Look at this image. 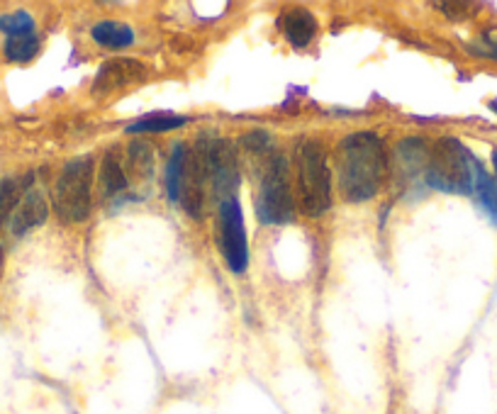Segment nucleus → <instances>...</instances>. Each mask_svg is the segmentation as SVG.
Masks as SVG:
<instances>
[{"mask_svg": "<svg viewBox=\"0 0 497 414\" xmlns=\"http://www.w3.org/2000/svg\"><path fill=\"white\" fill-rule=\"evenodd\" d=\"M388 173L385 144L373 132H356L337 146V183L346 202H368L383 188Z\"/></svg>", "mask_w": 497, "mask_h": 414, "instance_id": "nucleus-1", "label": "nucleus"}, {"mask_svg": "<svg viewBox=\"0 0 497 414\" xmlns=\"http://www.w3.org/2000/svg\"><path fill=\"white\" fill-rule=\"evenodd\" d=\"M475 169H478V159L461 144L459 139H439L434 149L429 152L424 185L434 191L473 195Z\"/></svg>", "mask_w": 497, "mask_h": 414, "instance_id": "nucleus-2", "label": "nucleus"}, {"mask_svg": "<svg viewBox=\"0 0 497 414\" xmlns=\"http://www.w3.org/2000/svg\"><path fill=\"white\" fill-rule=\"evenodd\" d=\"M298 166V202L307 217H322L332 207V173L320 142L305 139L295 153Z\"/></svg>", "mask_w": 497, "mask_h": 414, "instance_id": "nucleus-3", "label": "nucleus"}, {"mask_svg": "<svg viewBox=\"0 0 497 414\" xmlns=\"http://www.w3.org/2000/svg\"><path fill=\"white\" fill-rule=\"evenodd\" d=\"M93 171H95V159L81 156V159L66 163V169L62 171V176L54 185V210L64 222H85L91 215Z\"/></svg>", "mask_w": 497, "mask_h": 414, "instance_id": "nucleus-4", "label": "nucleus"}, {"mask_svg": "<svg viewBox=\"0 0 497 414\" xmlns=\"http://www.w3.org/2000/svg\"><path fill=\"white\" fill-rule=\"evenodd\" d=\"M295 215L291 192L288 162L281 152H273L266 159L261 173L259 192H256V217L261 224H288Z\"/></svg>", "mask_w": 497, "mask_h": 414, "instance_id": "nucleus-5", "label": "nucleus"}, {"mask_svg": "<svg viewBox=\"0 0 497 414\" xmlns=\"http://www.w3.org/2000/svg\"><path fill=\"white\" fill-rule=\"evenodd\" d=\"M207 191H210V173H207V137H200L191 152L185 153L184 181H181V200L185 215L203 220L207 212Z\"/></svg>", "mask_w": 497, "mask_h": 414, "instance_id": "nucleus-6", "label": "nucleus"}, {"mask_svg": "<svg viewBox=\"0 0 497 414\" xmlns=\"http://www.w3.org/2000/svg\"><path fill=\"white\" fill-rule=\"evenodd\" d=\"M220 251L232 273H244L249 266V244L237 195L220 202Z\"/></svg>", "mask_w": 497, "mask_h": 414, "instance_id": "nucleus-7", "label": "nucleus"}, {"mask_svg": "<svg viewBox=\"0 0 497 414\" xmlns=\"http://www.w3.org/2000/svg\"><path fill=\"white\" fill-rule=\"evenodd\" d=\"M207 173L214 198L220 202L234 198L239 188V162L234 146L227 139H207Z\"/></svg>", "mask_w": 497, "mask_h": 414, "instance_id": "nucleus-8", "label": "nucleus"}, {"mask_svg": "<svg viewBox=\"0 0 497 414\" xmlns=\"http://www.w3.org/2000/svg\"><path fill=\"white\" fill-rule=\"evenodd\" d=\"M146 66L137 59H127V56H120V59H110L98 69V76L93 81V91L95 93H110L120 91L124 85L139 84L146 78Z\"/></svg>", "mask_w": 497, "mask_h": 414, "instance_id": "nucleus-9", "label": "nucleus"}, {"mask_svg": "<svg viewBox=\"0 0 497 414\" xmlns=\"http://www.w3.org/2000/svg\"><path fill=\"white\" fill-rule=\"evenodd\" d=\"M429 149L427 142L413 137L400 142L398 149H395V176L400 181H417L422 178L424 181V173H427V163H429Z\"/></svg>", "mask_w": 497, "mask_h": 414, "instance_id": "nucleus-10", "label": "nucleus"}, {"mask_svg": "<svg viewBox=\"0 0 497 414\" xmlns=\"http://www.w3.org/2000/svg\"><path fill=\"white\" fill-rule=\"evenodd\" d=\"M46 217H49V205H46L45 195L37 188H27L20 205L10 217V232L15 237H23L27 232L37 230L39 224H45Z\"/></svg>", "mask_w": 497, "mask_h": 414, "instance_id": "nucleus-11", "label": "nucleus"}, {"mask_svg": "<svg viewBox=\"0 0 497 414\" xmlns=\"http://www.w3.org/2000/svg\"><path fill=\"white\" fill-rule=\"evenodd\" d=\"M281 32H283V37L291 42L295 49H305L314 37H317V20L310 10L303 8H291L285 10L281 20Z\"/></svg>", "mask_w": 497, "mask_h": 414, "instance_id": "nucleus-12", "label": "nucleus"}, {"mask_svg": "<svg viewBox=\"0 0 497 414\" xmlns=\"http://www.w3.org/2000/svg\"><path fill=\"white\" fill-rule=\"evenodd\" d=\"M130 191V176L117 149H107L100 163V192L103 198H120Z\"/></svg>", "mask_w": 497, "mask_h": 414, "instance_id": "nucleus-13", "label": "nucleus"}, {"mask_svg": "<svg viewBox=\"0 0 497 414\" xmlns=\"http://www.w3.org/2000/svg\"><path fill=\"white\" fill-rule=\"evenodd\" d=\"M91 37L105 49H127L134 44V30L130 25L115 23V20H103V23L93 25Z\"/></svg>", "mask_w": 497, "mask_h": 414, "instance_id": "nucleus-14", "label": "nucleus"}, {"mask_svg": "<svg viewBox=\"0 0 497 414\" xmlns=\"http://www.w3.org/2000/svg\"><path fill=\"white\" fill-rule=\"evenodd\" d=\"M124 169H130L132 176L139 178V181H149L154 176V152L144 139H137L127 146V166Z\"/></svg>", "mask_w": 497, "mask_h": 414, "instance_id": "nucleus-15", "label": "nucleus"}, {"mask_svg": "<svg viewBox=\"0 0 497 414\" xmlns=\"http://www.w3.org/2000/svg\"><path fill=\"white\" fill-rule=\"evenodd\" d=\"M188 123V117L181 115H164V113H154V115L139 117L137 123H132L127 127L130 134H159V132H171L184 127Z\"/></svg>", "mask_w": 497, "mask_h": 414, "instance_id": "nucleus-16", "label": "nucleus"}, {"mask_svg": "<svg viewBox=\"0 0 497 414\" xmlns=\"http://www.w3.org/2000/svg\"><path fill=\"white\" fill-rule=\"evenodd\" d=\"M32 176H27V181H17V178H5L3 183H0V227L3 224L10 222V217H13V212L17 210V205H20V200H23L25 195V185L30 183Z\"/></svg>", "mask_w": 497, "mask_h": 414, "instance_id": "nucleus-17", "label": "nucleus"}, {"mask_svg": "<svg viewBox=\"0 0 497 414\" xmlns=\"http://www.w3.org/2000/svg\"><path fill=\"white\" fill-rule=\"evenodd\" d=\"M473 195L481 200L482 210H485L490 215V220L497 224V183L492 181V176H490L488 171L482 169L481 163H478V169H475Z\"/></svg>", "mask_w": 497, "mask_h": 414, "instance_id": "nucleus-18", "label": "nucleus"}, {"mask_svg": "<svg viewBox=\"0 0 497 414\" xmlns=\"http://www.w3.org/2000/svg\"><path fill=\"white\" fill-rule=\"evenodd\" d=\"M185 146L176 144L169 156V166H166V198L169 202L178 205L181 200V181H184V163H185Z\"/></svg>", "mask_w": 497, "mask_h": 414, "instance_id": "nucleus-19", "label": "nucleus"}, {"mask_svg": "<svg viewBox=\"0 0 497 414\" xmlns=\"http://www.w3.org/2000/svg\"><path fill=\"white\" fill-rule=\"evenodd\" d=\"M39 52V39L35 32L30 34H15L5 39V59L15 64L32 62Z\"/></svg>", "mask_w": 497, "mask_h": 414, "instance_id": "nucleus-20", "label": "nucleus"}, {"mask_svg": "<svg viewBox=\"0 0 497 414\" xmlns=\"http://www.w3.org/2000/svg\"><path fill=\"white\" fill-rule=\"evenodd\" d=\"M0 32H5L8 37L15 34H30L35 32V20L30 13L17 10V13H8V15H0Z\"/></svg>", "mask_w": 497, "mask_h": 414, "instance_id": "nucleus-21", "label": "nucleus"}, {"mask_svg": "<svg viewBox=\"0 0 497 414\" xmlns=\"http://www.w3.org/2000/svg\"><path fill=\"white\" fill-rule=\"evenodd\" d=\"M242 144H244L246 152L263 153L271 149V134L263 130H253L252 134H246V137L242 139Z\"/></svg>", "mask_w": 497, "mask_h": 414, "instance_id": "nucleus-22", "label": "nucleus"}, {"mask_svg": "<svg viewBox=\"0 0 497 414\" xmlns=\"http://www.w3.org/2000/svg\"><path fill=\"white\" fill-rule=\"evenodd\" d=\"M471 54L485 56V59H495L497 62V37H488V34H485L481 42L471 44Z\"/></svg>", "mask_w": 497, "mask_h": 414, "instance_id": "nucleus-23", "label": "nucleus"}, {"mask_svg": "<svg viewBox=\"0 0 497 414\" xmlns=\"http://www.w3.org/2000/svg\"><path fill=\"white\" fill-rule=\"evenodd\" d=\"M436 8L444 10L449 17H463V15H466L468 5H461V3H439Z\"/></svg>", "mask_w": 497, "mask_h": 414, "instance_id": "nucleus-24", "label": "nucleus"}, {"mask_svg": "<svg viewBox=\"0 0 497 414\" xmlns=\"http://www.w3.org/2000/svg\"><path fill=\"white\" fill-rule=\"evenodd\" d=\"M3 266H5V253H3V246H0V273H3Z\"/></svg>", "mask_w": 497, "mask_h": 414, "instance_id": "nucleus-25", "label": "nucleus"}, {"mask_svg": "<svg viewBox=\"0 0 497 414\" xmlns=\"http://www.w3.org/2000/svg\"><path fill=\"white\" fill-rule=\"evenodd\" d=\"M492 163H495V173H497V149L492 152Z\"/></svg>", "mask_w": 497, "mask_h": 414, "instance_id": "nucleus-26", "label": "nucleus"}, {"mask_svg": "<svg viewBox=\"0 0 497 414\" xmlns=\"http://www.w3.org/2000/svg\"><path fill=\"white\" fill-rule=\"evenodd\" d=\"M490 110H495L497 113V100H492V103H490Z\"/></svg>", "mask_w": 497, "mask_h": 414, "instance_id": "nucleus-27", "label": "nucleus"}]
</instances>
